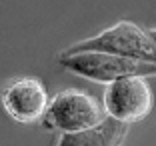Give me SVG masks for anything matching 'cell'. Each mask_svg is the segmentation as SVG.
Segmentation results:
<instances>
[{
  "label": "cell",
  "mask_w": 156,
  "mask_h": 146,
  "mask_svg": "<svg viewBox=\"0 0 156 146\" xmlns=\"http://www.w3.org/2000/svg\"><path fill=\"white\" fill-rule=\"evenodd\" d=\"M72 52H108V54L124 56V58L156 64L154 40L144 28L130 20H120L96 36L76 42L70 48H66L64 54H72Z\"/></svg>",
  "instance_id": "cell-1"
},
{
  "label": "cell",
  "mask_w": 156,
  "mask_h": 146,
  "mask_svg": "<svg viewBox=\"0 0 156 146\" xmlns=\"http://www.w3.org/2000/svg\"><path fill=\"white\" fill-rule=\"evenodd\" d=\"M148 34H150V38L154 40V44H156V28H150V30H148Z\"/></svg>",
  "instance_id": "cell-7"
},
{
  "label": "cell",
  "mask_w": 156,
  "mask_h": 146,
  "mask_svg": "<svg viewBox=\"0 0 156 146\" xmlns=\"http://www.w3.org/2000/svg\"><path fill=\"white\" fill-rule=\"evenodd\" d=\"M58 62L68 72L98 84H110L124 76H156V64L108 52H72V54L60 52Z\"/></svg>",
  "instance_id": "cell-2"
},
{
  "label": "cell",
  "mask_w": 156,
  "mask_h": 146,
  "mask_svg": "<svg viewBox=\"0 0 156 146\" xmlns=\"http://www.w3.org/2000/svg\"><path fill=\"white\" fill-rule=\"evenodd\" d=\"M50 96L46 86L34 76L16 78L2 92V106L12 120L20 124H32L42 120L48 108Z\"/></svg>",
  "instance_id": "cell-5"
},
{
  "label": "cell",
  "mask_w": 156,
  "mask_h": 146,
  "mask_svg": "<svg viewBox=\"0 0 156 146\" xmlns=\"http://www.w3.org/2000/svg\"><path fill=\"white\" fill-rule=\"evenodd\" d=\"M128 134V124L104 116L98 124L76 132H62L56 146H122Z\"/></svg>",
  "instance_id": "cell-6"
},
{
  "label": "cell",
  "mask_w": 156,
  "mask_h": 146,
  "mask_svg": "<svg viewBox=\"0 0 156 146\" xmlns=\"http://www.w3.org/2000/svg\"><path fill=\"white\" fill-rule=\"evenodd\" d=\"M154 96L144 76H124L108 84L104 92L106 114L124 124L144 120L152 112Z\"/></svg>",
  "instance_id": "cell-4"
},
{
  "label": "cell",
  "mask_w": 156,
  "mask_h": 146,
  "mask_svg": "<svg viewBox=\"0 0 156 146\" xmlns=\"http://www.w3.org/2000/svg\"><path fill=\"white\" fill-rule=\"evenodd\" d=\"M104 118L100 102L88 92L68 88L62 90L48 102L42 124L60 132H76L82 128H90Z\"/></svg>",
  "instance_id": "cell-3"
}]
</instances>
